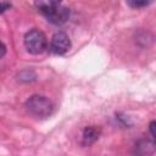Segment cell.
<instances>
[{"label": "cell", "mask_w": 156, "mask_h": 156, "mask_svg": "<svg viewBox=\"0 0 156 156\" xmlns=\"http://www.w3.org/2000/svg\"><path fill=\"white\" fill-rule=\"evenodd\" d=\"M10 7V4L7 2H0V13H2L4 11H6Z\"/></svg>", "instance_id": "30bf717a"}, {"label": "cell", "mask_w": 156, "mask_h": 156, "mask_svg": "<svg viewBox=\"0 0 156 156\" xmlns=\"http://www.w3.org/2000/svg\"><path fill=\"white\" fill-rule=\"evenodd\" d=\"M17 80L21 82V83H30V82H34L35 78H37V74L34 73V71L32 69H23L21 71L17 76H16Z\"/></svg>", "instance_id": "8992f818"}, {"label": "cell", "mask_w": 156, "mask_h": 156, "mask_svg": "<svg viewBox=\"0 0 156 156\" xmlns=\"http://www.w3.org/2000/svg\"><path fill=\"white\" fill-rule=\"evenodd\" d=\"M5 54H6V46L4 43L0 41V58H2L5 56Z\"/></svg>", "instance_id": "9c48e42d"}, {"label": "cell", "mask_w": 156, "mask_h": 156, "mask_svg": "<svg viewBox=\"0 0 156 156\" xmlns=\"http://www.w3.org/2000/svg\"><path fill=\"white\" fill-rule=\"evenodd\" d=\"M151 2H152V0H127V4L130 7H134V9L145 7V6L150 5Z\"/></svg>", "instance_id": "52a82bcc"}, {"label": "cell", "mask_w": 156, "mask_h": 156, "mask_svg": "<svg viewBox=\"0 0 156 156\" xmlns=\"http://www.w3.org/2000/svg\"><path fill=\"white\" fill-rule=\"evenodd\" d=\"M155 152V143L143 139L135 145V154L138 155H151Z\"/></svg>", "instance_id": "5b68a950"}, {"label": "cell", "mask_w": 156, "mask_h": 156, "mask_svg": "<svg viewBox=\"0 0 156 156\" xmlns=\"http://www.w3.org/2000/svg\"><path fill=\"white\" fill-rule=\"evenodd\" d=\"M26 108L35 117L46 118L54 112V104L49 98L35 94L26 101Z\"/></svg>", "instance_id": "6da1fadb"}, {"label": "cell", "mask_w": 156, "mask_h": 156, "mask_svg": "<svg viewBox=\"0 0 156 156\" xmlns=\"http://www.w3.org/2000/svg\"><path fill=\"white\" fill-rule=\"evenodd\" d=\"M50 49L54 54L63 55L71 49V40L65 32H57L51 38Z\"/></svg>", "instance_id": "3957f363"}, {"label": "cell", "mask_w": 156, "mask_h": 156, "mask_svg": "<svg viewBox=\"0 0 156 156\" xmlns=\"http://www.w3.org/2000/svg\"><path fill=\"white\" fill-rule=\"evenodd\" d=\"M99 135H100V130L99 128L94 127V126H90V127H87L83 132V136H82V143L84 146H89L91 144H94L98 139H99Z\"/></svg>", "instance_id": "277c9868"}, {"label": "cell", "mask_w": 156, "mask_h": 156, "mask_svg": "<svg viewBox=\"0 0 156 156\" xmlns=\"http://www.w3.org/2000/svg\"><path fill=\"white\" fill-rule=\"evenodd\" d=\"M24 46L32 55H39L46 49V37L39 29H32L24 35Z\"/></svg>", "instance_id": "7a4b0ae2"}, {"label": "cell", "mask_w": 156, "mask_h": 156, "mask_svg": "<svg viewBox=\"0 0 156 156\" xmlns=\"http://www.w3.org/2000/svg\"><path fill=\"white\" fill-rule=\"evenodd\" d=\"M150 133H151L152 138H156V122L155 121H152L150 123Z\"/></svg>", "instance_id": "ba28073f"}, {"label": "cell", "mask_w": 156, "mask_h": 156, "mask_svg": "<svg viewBox=\"0 0 156 156\" xmlns=\"http://www.w3.org/2000/svg\"><path fill=\"white\" fill-rule=\"evenodd\" d=\"M52 5H60V2H61V0H49Z\"/></svg>", "instance_id": "8fae6325"}]
</instances>
